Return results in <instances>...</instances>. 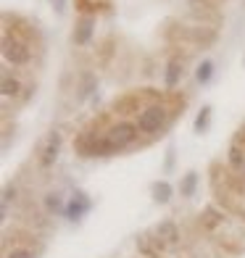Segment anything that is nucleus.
Returning <instances> with one entry per match:
<instances>
[{
	"instance_id": "f257e3e1",
	"label": "nucleus",
	"mask_w": 245,
	"mask_h": 258,
	"mask_svg": "<svg viewBox=\"0 0 245 258\" xmlns=\"http://www.w3.org/2000/svg\"><path fill=\"white\" fill-rule=\"evenodd\" d=\"M34 37L37 27H32L21 16H3V58L6 63L14 66H27L34 58Z\"/></svg>"
},
{
	"instance_id": "f03ea898",
	"label": "nucleus",
	"mask_w": 245,
	"mask_h": 258,
	"mask_svg": "<svg viewBox=\"0 0 245 258\" xmlns=\"http://www.w3.org/2000/svg\"><path fill=\"white\" fill-rule=\"evenodd\" d=\"M58 150H61V135L58 132H50L48 137H45V143L40 148V163L42 166H50V163L55 161Z\"/></svg>"
},
{
	"instance_id": "7ed1b4c3",
	"label": "nucleus",
	"mask_w": 245,
	"mask_h": 258,
	"mask_svg": "<svg viewBox=\"0 0 245 258\" xmlns=\"http://www.w3.org/2000/svg\"><path fill=\"white\" fill-rule=\"evenodd\" d=\"M229 163H232L237 177L245 179V140H235V145L229 150Z\"/></svg>"
},
{
	"instance_id": "20e7f679",
	"label": "nucleus",
	"mask_w": 245,
	"mask_h": 258,
	"mask_svg": "<svg viewBox=\"0 0 245 258\" xmlns=\"http://www.w3.org/2000/svg\"><path fill=\"white\" fill-rule=\"evenodd\" d=\"M92 27H95V19H92V16H79L77 24H74V42L85 45L92 37Z\"/></svg>"
},
{
	"instance_id": "39448f33",
	"label": "nucleus",
	"mask_w": 245,
	"mask_h": 258,
	"mask_svg": "<svg viewBox=\"0 0 245 258\" xmlns=\"http://www.w3.org/2000/svg\"><path fill=\"white\" fill-rule=\"evenodd\" d=\"M137 248L143 255H158L161 248H163V242L156 237V234H143V237L137 240Z\"/></svg>"
},
{
	"instance_id": "423d86ee",
	"label": "nucleus",
	"mask_w": 245,
	"mask_h": 258,
	"mask_svg": "<svg viewBox=\"0 0 245 258\" xmlns=\"http://www.w3.org/2000/svg\"><path fill=\"white\" fill-rule=\"evenodd\" d=\"M87 208H90V201H87V195L77 192V195L72 198V203H69L66 214H69V219H82V216L87 214Z\"/></svg>"
},
{
	"instance_id": "0eeeda50",
	"label": "nucleus",
	"mask_w": 245,
	"mask_h": 258,
	"mask_svg": "<svg viewBox=\"0 0 245 258\" xmlns=\"http://www.w3.org/2000/svg\"><path fill=\"white\" fill-rule=\"evenodd\" d=\"M153 234H156V237H158L163 245H174V242L179 240V232H177V227H174L171 221H161Z\"/></svg>"
},
{
	"instance_id": "6e6552de",
	"label": "nucleus",
	"mask_w": 245,
	"mask_h": 258,
	"mask_svg": "<svg viewBox=\"0 0 245 258\" xmlns=\"http://www.w3.org/2000/svg\"><path fill=\"white\" fill-rule=\"evenodd\" d=\"M19 90H21L19 79H14L11 74H3V98L8 100L11 95H19Z\"/></svg>"
},
{
	"instance_id": "1a4fd4ad",
	"label": "nucleus",
	"mask_w": 245,
	"mask_h": 258,
	"mask_svg": "<svg viewBox=\"0 0 245 258\" xmlns=\"http://www.w3.org/2000/svg\"><path fill=\"white\" fill-rule=\"evenodd\" d=\"M179 74H182V61H179V58H174V61L169 63L166 85H169V87H174V85H177V79H179Z\"/></svg>"
},
{
	"instance_id": "9d476101",
	"label": "nucleus",
	"mask_w": 245,
	"mask_h": 258,
	"mask_svg": "<svg viewBox=\"0 0 245 258\" xmlns=\"http://www.w3.org/2000/svg\"><path fill=\"white\" fill-rule=\"evenodd\" d=\"M169 195H171L169 182H156V184H153V198H156L158 203H166V201H169Z\"/></svg>"
},
{
	"instance_id": "9b49d317",
	"label": "nucleus",
	"mask_w": 245,
	"mask_h": 258,
	"mask_svg": "<svg viewBox=\"0 0 245 258\" xmlns=\"http://www.w3.org/2000/svg\"><path fill=\"white\" fill-rule=\"evenodd\" d=\"M211 72H214V63H211V61H203L201 66H198V82H201V85H206V82L211 79Z\"/></svg>"
},
{
	"instance_id": "f8f14e48",
	"label": "nucleus",
	"mask_w": 245,
	"mask_h": 258,
	"mask_svg": "<svg viewBox=\"0 0 245 258\" xmlns=\"http://www.w3.org/2000/svg\"><path fill=\"white\" fill-rule=\"evenodd\" d=\"M208 119H211V108L206 105V108L198 113V119H195V132H203V129L208 126Z\"/></svg>"
},
{
	"instance_id": "ddd939ff",
	"label": "nucleus",
	"mask_w": 245,
	"mask_h": 258,
	"mask_svg": "<svg viewBox=\"0 0 245 258\" xmlns=\"http://www.w3.org/2000/svg\"><path fill=\"white\" fill-rule=\"evenodd\" d=\"M195 182H198V174H188L182 182V195H193L195 192Z\"/></svg>"
},
{
	"instance_id": "4468645a",
	"label": "nucleus",
	"mask_w": 245,
	"mask_h": 258,
	"mask_svg": "<svg viewBox=\"0 0 245 258\" xmlns=\"http://www.w3.org/2000/svg\"><path fill=\"white\" fill-rule=\"evenodd\" d=\"M8 258H34V255H32V250H27V248H16Z\"/></svg>"
},
{
	"instance_id": "2eb2a0df",
	"label": "nucleus",
	"mask_w": 245,
	"mask_h": 258,
	"mask_svg": "<svg viewBox=\"0 0 245 258\" xmlns=\"http://www.w3.org/2000/svg\"><path fill=\"white\" fill-rule=\"evenodd\" d=\"M48 208H53V211L61 208V201H58V195H50V198H48Z\"/></svg>"
},
{
	"instance_id": "dca6fc26",
	"label": "nucleus",
	"mask_w": 245,
	"mask_h": 258,
	"mask_svg": "<svg viewBox=\"0 0 245 258\" xmlns=\"http://www.w3.org/2000/svg\"><path fill=\"white\" fill-rule=\"evenodd\" d=\"M53 3H55V8H61V6H64V0H53Z\"/></svg>"
}]
</instances>
